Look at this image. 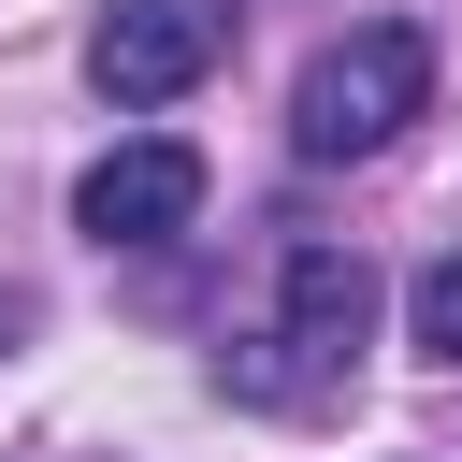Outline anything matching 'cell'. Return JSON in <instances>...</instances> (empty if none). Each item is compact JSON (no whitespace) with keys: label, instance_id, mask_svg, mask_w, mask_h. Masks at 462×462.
I'll return each instance as SVG.
<instances>
[{"label":"cell","instance_id":"obj_1","mask_svg":"<svg viewBox=\"0 0 462 462\" xmlns=\"http://www.w3.org/2000/svg\"><path fill=\"white\" fill-rule=\"evenodd\" d=\"M361 332H375V260L332 245V231H303V245L274 260V318L231 346V390H260V404H318V390H346Z\"/></svg>","mask_w":462,"mask_h":462},{"label":"cell","instance_id":"obj_2","mask_svg":"<svg viewBox=\"0 0 462 462\" xmlns=\"http://www.w3.org/2000/svg\"><path fill=\"white\" fill-rule=\"evenodd\" d=\"M419 101H433V43H419L404 14H375V29H346V43L303 58V87H289V144H303V159H375V144H404Z\"/></svg>","mask_w":462,"mask_h":462},{"label":"cell","instance_id":"obj_3","mask_svg":"<svg viewBox=\"0 0 462 462\" xmlns=\"http://www.w3.org/2000/svg\"><path fill=\"white\" fill-rule=\"evenodd\" d=\"M217 58H231V0H116V14L87 29V72H101V101H130V116L188 101Z\"/></svg>","mask_w":462,"mask_h":462},{"label":"cell","instance_id":"obj_4","mask_svg":"<svg viewBox=\"0 0 462 462\" xmlns=\"http://www.w3.org/2000/svg\"><path fill=\"white\" fill-rule=\"evenodd\" d=\"M188 217H202V144H173V130L87 159V188H72V231L87 245H173Z\"/></svg>","mask_w":462,"mask_h":462},{"label":"cell","instance_id":"obj_5","mask_svg":"<svg viewBox=\"0 0 462 462\" xmlns=\"http://www.w3.org/2000/svg\"><path fill=\"white\" fill-rule=\"evenodd\" d=\"M404 346H419V361H448V375H462V245H448V260H433V274H419V289H404Z\"/></svg>","mask_w":462,"mask_h":462}]
</instances>
